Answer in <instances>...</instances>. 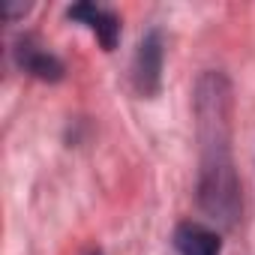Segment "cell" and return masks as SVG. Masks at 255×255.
<instances>
[{
	"mask_svg": "<svg viewBox=\"0 0 255 255\" xmlns=\"http://www.w3.org/2000/svg\"><path fill=\"white\" fill-rule=\"evenodd\" d=\"M222 78L210 75L201 84V96H198V114H201V126L213 132V138H207L204 144V168H201V204L213 219L231 222L237 216V180L231 171V159H228V126H225V93H219Z\"/></svg>",
	"mask_w": 255,
	"mask_h": 255,
	"instance_id": "obj_1",
	"label": "cell"
},
{
	"mask_svg": "<svg viewBox=\"0 0 255 255\" xmlns=\"http://www.w3.org/2000/svg\"><path fill=\"white\" fill-rule=\"evenodd\" d=\"M159 78H162V39L153 30L141 39L138 54H135V87H138V93H144V96L156 93Z\"/></svg>",
	"mask_w": 255,
	"mask_h": 255,
	"instance_id": "obj_2",
	"label": "cell"
},
{
	"mask_svg": "<svg viewBox=\"0 0 255 255\" xmlns=\"http://www.w3.org/2000/svg\"><path fill=\"white\" fill-rule=\"evenodd\" d=\"M15 60H18V66L24 72L36 75L42 81H57L63 75V63L45 45H39L33 36H24V39L15 42Z\"/></svg>",
	"mask_w": 255,
	"mask_h": 255,
	"instance_id": "obj_3",
	"label": "cell"
},
{
	"mask_svg": "<svg viewBox=\"0 0 255 255\" xmlns=\"http://www.w3.org/2000/svg\"><path fill=\"white\" fill-rule=\"evenodd\" d=\"M69 18L87 24V27L96 33V39L105 45V51H111V48L117 45L120 21H117V15H114L111 9H102V6H93V3H78V6L69 9Z\"/></svg>",
	"mask_w": 255,
	"mask_h": 255,
	"instance_id": "obj_4",
	"label": "cell"
},
{
	"mask_svg": "<svg viewBox=\"0 0 255 255\" xmlns=\"http://www.w3.org/2000/svg\"><path fill=\"white\" fill-rule=\"evenodd\" d=\"M174 246L180 255H219L222 252L216 231L204 228L201 222H180L174 228Z\"/></svg>",
	"mask_w": 255,
	"mask_h": 255,
	"instance_id": "obj_5",
	"label": "cell"
}]
</instances>
